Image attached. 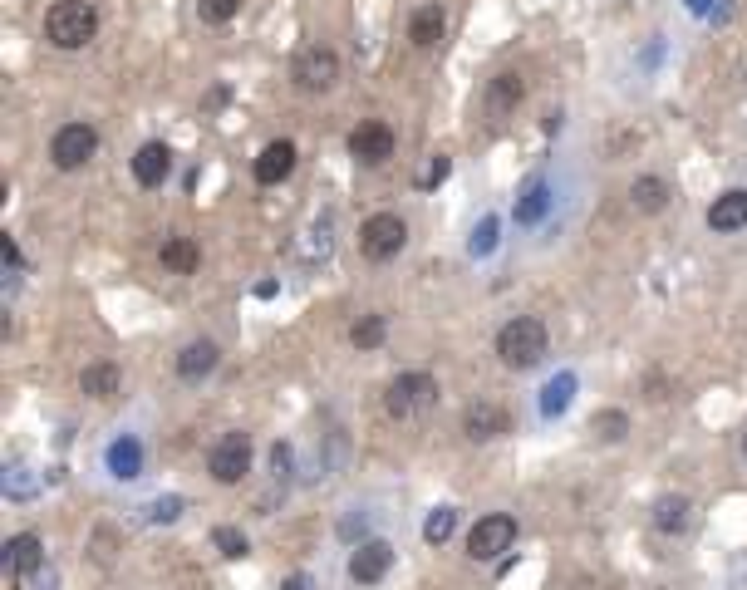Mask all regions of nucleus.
I'll use <instances>...</instances> for the list:
<instances>
[{
	"instance_id": "obj_1",
	"label": "nucleus",
	"mask_w": 747,
	"mask_h": 590,
	"mask_svg": "<svg viewBox=\"0 0 747 590\" xmlns=\"http://www.w3.org/2000/svg\"><path fill=\"white\" fill-rule=\"evenodd\" d=\"M551 350V335H546V325L536 320V315H517V320H507L502 330H497V359L507 364V369H536L541 359Z\"/></svg>"
},
{
	"instance_id": "obj_2",
	"label": "nucleus",
	"mask_w": 747,
	"mask_h": 590,
	"mask_svg": "<svg viewBox=\"0 0 747 590\" xmlns=\"http://www.w3.org/2000/svg\"><path fill=\"white\" fill-rule=\"evenodd\" d=\"M99 35V10L89 0H59L45 15V40L55 50H84Z\"/></svg>"
},
{
	"instance_id": "obj_3",
	"label": "nucleus",
	"mask_w": 747,
	"mask_h": 590,
	"mask_svg": "<svg viewBox=\"0 0 747 590\" xmlns=\"http://www.w3.org/2000/svg\"><path fill=\"white\" fill-rule=\"evenodd\" d=\"M433 404H438V379H433V374H423V369L399 374V379L389 384V394H384L389 418H423Z\"/></svg>"
},
{
	"instance_id": "obj_4",
	"label": "nucleus",
	"mask_w": 747,
	"mask_h": 590,
	"mask_svg": "<svg viewBox=\"0 0 747 590\" xmlns=\"http://www.w3.org/2000/svg\"><path fill=\"white\" fill-rule=\"evenodd\" d=\"M290 79H295L300 94H330L340 84V55L325 50V45H305L290 64Z\"/></svg>"
},
{
	"instance_id": "obj_5",
	"label": "nucleus",
	"mask_w": 747,
	"mask_h": 590,
	"mask_svg": "<svg viewBox=\"0 0 747 590\" xmlns=\"http://www.w3.org/2000/svg\"><path fill=\"white\" fill-rule=\"evenodd\" d=\"M403 246H408V222L399 212H374L364 227H359V251L369 261H394Z\"/></svg>"
},
{
	"instance_id": "obj_6",
	"label": "nucleus",
	"mask_w": 747,
	"mask_h": 590,
	"mask_svg": "<svg viewBox=\"0 0 747 590\" xmlns=\"http://www.w3.org/2000/svg\"><path fill=\"white\" fill-rule=\"evenodd\" d=\"M512 546H517V517H507V512L477 517V527L467 531V556L472 561H497Z\"/></svg>"
},
{
	"instance_id": "obj_7",
	"label": "nucleus",
	"mask_w": 747,
	"mask_h": 590,
	"mask_svg": "<svg viewBox=\"0 0 747 590\" xmlns=\"http://www.w3.org/2000/svg\"><path fill=\"white\" fill-rule=\"evenodd\" d=\"M94 153H99V133H94V123H64V128L55 133V143H50V158H55L59 173H79Z\"/></svg>"
},
{
	"instance_id": "obj_8",
	"label": "nucleus",
	"mask_w": 747,
	"mask_h": 590,
	"mask_svg": "<svg viewBox=\"0 0 747 590\" xmlns=\"http://www.w3.org/2000/svg\"><path fill=\"white\" fill-rule=\"evenodd\" d=\"M207 472L222 482V487H236L246 472H251V433H227L212 453H207Z\"/></svg>"
},
{
	"instance_id": "obj_9",
	"label": "nucleus",
	"mask_w": 747,
	"mask_h": 590,
	"mask_svg": "<svg viewBox=\"0 0 747 590\" xmlns=\"http://www.w3.org/2000/svg\"><path fill=\"white\" fill-rule=\"evenodd\" d=\"M394 148H399V138H394V128H389V123H379V118H369V123H359V128L349 133V158H354V163H364V168L389 163V158H394Z\"/></svg>"
},
{
	"instance_id": "obj_10",
	"label": "nucleus",
	"mask_w": 747,
	"mask_h": 590,
	"mask_svg": "<svg viewBox=\"0 0 747 590\" xmlns=\"http://www.w3.org/2000/svg\"><path fill=\"white\" fill-rule=\"evenodd\" d=\"M389 571H394V546L384 536H369L349 551V581L354 586H379Z\"/></svg>"
},
{
	"instance_id": "obj_11",
	"label": "nucleus",
	"mask_w": 747,
	"mask_h": 590,
	"mask_svg": "<svg viewBox=\"0 0 747 590\" xmlns=\"http://www.w3.org/2000/svg\"><path fill=\"white\" fill-rule=\"evenodd\" d=\"M40 566H45V541H40L35 531H20V536L5 541V581L15 590L25 586Z\"/></svg>"
},
{
	"instance_id": "obj_12",
	"label": "nucleus",
	"mask_w": 747,
	"mask_h": 590,
	"mask_svg": "<svg viewBox=\"0 0 747 590\" xmlns=\"http://www.w3.org/2000/svg\"><path fill=\"white\" fill-rule=\"evenodd\" d=\"M526 99V79H521L517 69H502V74H492V84H487V99H482V109L492 123H502V118L517 114V104Z\"/></svg>"
},
{
	"instance_id": "obj_13",
	"label": "nucleus",
	"mask_w": 747,
	"mask_h": 590,
	"mask_svg": "<svg viewBox=\"0 0 747 590\" xmlns=\"http://www.w3.org/2000/svg\"><path fill=\"white\" fill-rule=\"evenodd\" d=\"M295 163H300L295 143H290V138H276V143H266V148H261V158L251 163V173H256L261 187H276V182H286V177L295 173Z\"/></svg>"
},
{
	"instance_id": "obj_14",
	"label": "nucleus",
	"mask_w": 747,
	"mask_h": 590,
	"mask_svg": "<svg viewBox=\"0 0 747 590\" xmlns=\"http://www.w3.org/2000/svg\"><path fill=\"white\" fill-rule=\"evenodd\" d=\"M708 227L713 232H743L747 227V187H728V192H718L713 197V207H708Z\"/></svg>"
},
{
	"instance_id": "obj_15",
	"label": "nucleus",
	"mask_w": 747,
	"mask_h": 590,
	"mask_svg": "<svg viewBox=\"0 0 747 590\" xmlns=\"http://www.w3.org/2000/svg\"><path fill=\"white\" fill-rule=\"evenodd\" d=\"M168 173H173V148L168 143H143L138 153H133V177L143 182V187H163L168 182Z\"/></svg>"
},
{
	"instance_id": "obj_16",
	"label": "nucleus",
	"mask_w": 747,
	"mask_h": 590,
	"mask_svg": "<svg viewBox=\"0 0 747 590\" xmlns=\"http://www.w3.org/2000/svg\"><path fill=\"white\" fill-rule=\"evenodd\" d=\"M217 364H222L217 340H192V345H182V354H177V379H187V384H202V379H207Z\"/></svg>"
},
{
	"instance_id": "obj_17",
	"label": "nucleus",
	"mask_w": 747,
	"mask_h": 590,
	"mask_svg": "<svg viewBox=\"0 0 747 590\" xmlns=\"http://www.w3.org/2000/svg\"><path fill=\"white\" fill-rule=\"evenodd\" d=\"M689 527H693V502L684 492H664L654 502V531L659 536H684Z\"/></svg>"
},
{
	"instance_id": "obj_18",
	"label": "nucleus",
	"mask_w": 747,
	"mask_h": 590,
	"mask_svg": "<svg viewBox=\"0 0 747 590\" xmlns=\"http://www.w3.org/2000/svg\"><path fill=\"white\" fill-rule=\"evenodd\" d=\"M462 433H467L472 443H492V438H502V433H507V409H497V404H467V413H462Z\"/></svg>"
},
{
	"instance_id": "obj_19",
	"label": "nucleus",
	"mask_w": 747,
	"mask_h": 590,
	"mask_svg": "<svg viewBox=\"0 0 747 590\" xmlns=\"http://www.w3.org/2000/svg\"><path fill=\"white\" fill-rule=\"evenodd\" d=\"M669 197H674V187H669L659 173H644V177H634V182H630V207H634V212H644V217L664 212V207H669Z\"/></svg>"
},
{
	"instance_id": "obj_20",
	"label": "nucleus",
	"mask_w": 747,
	"mask_h": 590,
	"mask_svg": "<svg viewBox=\"0 0 747 590\" xmlns=\"http://www.w3.org/2000/svg\"><path fill=\"white\" fill-rule=\"evenodd\" d=\"M104 463L114 472L118 482H133V477H143V443L133 438V433H123L109 443V453H104Z\"/></svg>"
},
{
	"instance_id": "obj_21",
	"label": "nucleus",
	"mask_w": 747,
	"mask_h": 590,
	"mask_svg": "<svg viewBox=\"0 0 747 590\" xmlns=\"http://www.w3.org/2000/svg\"><path fill=\"white\" fill-rule=\"evenodd\" d=\"M443 30H448L443 5H418V10H413V20H408V40H413L418 50H433V45L443 40Z\"/></svg>"
},
{
	"instance_id": "obj_22",
	"label": "nucleus",
	"mask_w": 747,
	"mask_h": 590,
	"mask_svg": "<svg viewBox=\"0 0 747 590\" xmlns=\"http://www.w3.org/2000/svg\"><path fill=\"white\" fill-rule=\"evenodd\" d=\"M79 389H84L89 399H114L118 389H123V369H118V364H89V369L79 374Z\"/></svg>"
},
{
	"instance_id": "obj_23",
	"label": "nucleus",
	"mask_w": 747,
	"mask_h": 590,
	"mask_svg": "<svg viewBox=\"0 0 747 590\" xmlns=\"http://www.w3.org/2000/svg\"><path fill=\"white\" fill-rule=\"evenodd\" d=\"M546 212H551V187L536 177V182H526V192H521V202H517V227H536Z\"/></svg>"
},
{
	"instance_id": "obj_24",
	"label": "nucleus",
	"mask_w": 747,
	"mask_h": 590,
	"mask_svg": "<svg viewBox=\"0 0 747 590\" xmlns=\"http://www.w3.org/2000/svg\"><path fill=\"white\" fill-rule=\"evenodd\" d=\"M163 266H168V271H177V276H192V271L202 266V251H197V241H187V236L163 241Z\"/></svg>"
},
{
	"instance_id": "obj_25",
	"label": "nucleus",
	"mask_w": 747,
	"mask_h": 590,
	"mask_svg": "<svg viewBox=\"0 0 747 590\" xmlns=\"http://www.w3.org/2000/svg\"><path fill=\"white\" fill-rule=\"evenodd\" d=\"M571 399H575V374H556V379L541 389V413H546V418H561V413L571 409Z\"/></svg>"
},
{
	"instance_id": "obj_26",
	"label": "nucleus",
	"mask_w": 747,
	"mask_h": 590,
	"mask_svg": "<svg viewBox=\"0 0 747 590\" xmlns=\"http://www.w3.org/2000/svg\"><path fill=\"white\" fill-rule=\"evenodd\" d=\"M590 433L600 438V443H620L625 433H630V413L625 409H600L590 418Z\"/></svg>"
},
{
	"instance_id": "obj_27",
	"label": "nucleus",
	"mask_w": 747,
	"mask_h": 590,
	"mask_svg": "<svg viewBox=\"0 0 747 590\" xmlns=\"http://www.w3.org/2000/svg\"><path fill=\"white\" fill-rule=\"evenodd\" d=\"M384 335H389L384 315H359V320H354V330H349L354 350H379V345H384Z\"/></svg>"
},
{
	"instance_id": "obj_28",
	"label": "nucleus",
	"mask_w": 747,
	"mask_h": 590,
	"mask_svg": "<svg viewBox=\"0 0 747 590\" xmlns=\"http://www.w3.org/2000/svg\"><path fill=\"white\" fill-rule=\"evenodd\" d=\"M453 531H458V507H433L428 522H423V541H428V546H443Z\"/></svg>"
},
{
	"instance_id": "obj_29",
	"label": "nucleus",
	"mask_w": 747,
	"mask_h": 590,
	"mask_svg": "<svg viewBox=\"0 0 747 590\" xmlns=\"http://www.w3.org/2000/svg\"><path fill=\"white\" fill-rule=\"evenodd\" d=\"M212 546H217L227 561H246V556H251V541H246L236 527H217L212 531Z\"/></svg>"
},
{
	"instance_id": "obj_30",
	"label": "nucleus",
	"mask_w": 747,
	"mask_h": 590,
	"mask_svg": "<svg viewBox=\"0 0 747 590\" xmlns=\"http://www.w3.org/2000/svg\"><path fill=\"white\" fill-rule=\"evenodd\" d=\"M197 15H202V25H227L241 15V0H197Z\"/></svg>"
},
{
	"instance_id": "obj_31",
	"label": "nucleus",
	"mask_w": 747,
	"mask_h": 590,
	"mask_svg": "<svg viewBox=\"0 0 747 590\" xmlns=\"http://www.w3.org/2000/svg\"><path fill=\"white\" fill-rule=\"evenodd\" d=\"M448 173H453V158H448V153H433V158H428V163L418 168L413 187H423V192H428V187H438V182H443Z\"/></svg>"
},
{
	"instance_id": "obj_32",
	"label": "nucleus",
	"mask_w": 747,
	"mask_h": 590,
	"mask_svg": "<svg viewBox=\"0 0 747 590\" xmlns=\"http://www.w3.org/2000/svg\"><path fill=\"white\" fill-rule=\"evenodd\" d=\"M492 246H497V217H487V222L472 232V256H492Z\"/></svg>"
},
{
	"instance_id": "obj_33",
	"label": "nucleus",
	"mask_w": 747,
	"mask_h": 590,
	"mask_svg": "<svg viewBox=\"0 0 747 590\" xmlns=\"http://www.w3.org/2000/svg\"><path fill=\"white\" fill-rule=\"evenodd\" d=\"M182 517V497H158L148 502V522H177Z\"/></svg>"
},
{
	"instance_id": "obj_34",
	"label": "nucleus",
	"mask_w": 747,
	"mask_h": 590,
	"mask_svg": "<svg viewBox=\"0 0 747 590\" xmlns=\"http://www.w3.org/2000/svg\"><path fill=\"white\" fill-rule=\"evenodd\" d=\"M271 468H276V482H286V477H290V448H286V443H276V448H271Z\"/></svg>"
},
{
	"instance_id": "obj_35",
	"label": "nucleus",
	"mask_w": 747,
	"mask_h": 590,
	"mask_svg": "<svg viewBox=\"0 0 747 590\" xmlns=\"http://www.w3.org/2000/svg\"><path fill=\"white\" fill-rule=\"evenodd\" d=\"M0 256H5V266H20V246H15V241H10V236H5V241H0Z\"/></svg>"
},
{
	"instance_id": "obj_36",
	"label": "nucleus",
	"mask_w": 747,
	"mask_h": 590,
	"mask_svg": "<svg viewBox=\"0 0 747 590\" xmlns=\"http://www.w3.org/2000/svg\"><path fill=\"white\" fill-rule=\"evenodd\" d=\"M561 123H566V114H561V109H551V114L541 118V128H546V133H561Z\"/></svg>"
},
{
	"instance_id": "obj_37",
	"label": "nucleus",
	"mask_w": 747,
	"mask_h": 590,
	"mask_svg": "<svg viewBox=\"0 0 747 590\" xmlns=\"http://www.w3.org/2000/svg\"><path fill=\"white\" fill-rule=\"evenodd\" d=\"M281 590H310V576H286V586Z\"/></svg>"
},
{
	"instance_id": "obj_38",
	"label": "nucleus",
	"mask_w": 747,
	"mask_h": 590,
	"mask_svg": "<svg viewBox=\"0 0 747 590\" xmlns=\"http://www.w3.org/2000/svg\"><path fill=\"white\" fill-rule=\"evenodd\" d=\"M693 15H713V0H689Z\"/></svg>"
},
{
	"instance_id": "obj_39",
	"label": "nucleus",
	"mask_w": 747,
	"mask_h": 590,
	"mask_svg": "<svg viewBox=\"0 0 747 590\" xmlns=\"http://www.w3.org/2000/svg\"><path fill=\"white\" fill-rule=\"evenodd\" d=\"M743 453H747V433H743Z\"/></svg>"
}]
</instances>
